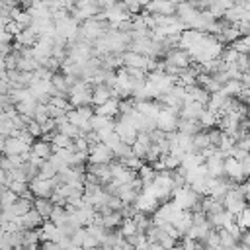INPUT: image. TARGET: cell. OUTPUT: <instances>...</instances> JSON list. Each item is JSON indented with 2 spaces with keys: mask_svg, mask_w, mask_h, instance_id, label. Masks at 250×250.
Instances as JSON below:
<instances>
[{
  "mask_svg": "<svg viewBox=\"0 0 250 250\" xmlns=\"http://www.w3.org/2000/svg\"><path fill=\"white\" fill-rule=\"evenodd\" d=\"M16 201H18V195H16L10 188H6V189L0 193V209H8V207H12Z\"/></svg>",
  "mask_w": 250,
  "mask_h": 250,
  "instance_id": "17",
  "label": "cell"
},
{
  "mask_svg": "<svg viewBox=\"0 0 250 250\" xmlns=\"http://www.w3.org/2000/svg\"><path fill=\"white\" fill-rule=\"evenodd\" d=\"M242 90H244V86H242L240 80H229V82H225L223 88H221V92H223L227 98H238V94H240Z\"/></svg>",
  "mask_w": 250,
  "mask_h": 250,
  "instance_id": "15",
  "label": "cell"
},
{
  "mask_svg": "<svg viewBox=\"0 0 250 250\" xmlns=\"http://www.w3.org/2000/svg\"><path fill=\"white\" fill-rule=\"evenodd\" d=\"M113 123H115V119H109V117H104V115H96V113L90 119L92 131H96V133L102 131V129H105V127H113Z\"/></svg>",
  "mask_w": 250,
  "mask_h": 250,
  "instance_id": "16",
  "label": "cell"
},
{
  "mask_svg": "<svg viewBox=\"0 0 250 250\" xmlns=\"http://www.w3.org/2000/svg\"><path fill=\"white\" fill-rule=\"evenodd\" d=\"M121 61H123V64H125L127 68H141V70H145L148 57H143V55L133 53V51L127 49V51L121 55Z\"/></svg>",
  "mask_w": 250,
  "mask_h": 250,
  "instance_id": "6",
  "label": "cell"
},
{
  "mask_svg": "<svg viewBox=\"0 0 250 250\" xmlns=\"http://www.w3.org/2000/svg\"><path fill=\"white\" fill-rule=\"evenodd\" d=\"M25 129H27V133H29V135H31L35 141H37V139H41V125H39V123H35V121H29Z\"/></svg>",
  "mask_w": 250,
  "mask_h": 250,
  "instance_id": "25",
  "label": "cell"
},
{
  "mask_svg": "<svg viewBox=\"0 0 250 250\" xmlns=\"http://www.w3.org/2000/svg\"><path fill=\"white\" fill-rule=\"evenodd\" d=\"M37 33L31 29V27H25L20 35H16L14 37V43L16 45H20V47H25V49H31V47H35V43H37Z\"/></svg>",
  "mask_w": 250,
  "mask_h": 250,
  "instance_id": "9",
  "label": "cell"
},
{
  "mask_svg": "<svg viewBox=\"0 0 250 250\" xmlns=\"http://www.w3.org/2000/svg\"><path fill=\"white\" fill-rule=\"evenodd\" d=\"M96 250H104V248H102V246H98V248H96Z\"/></svg>",
  "mask_w": 250,
  "mask_h": 250,
  "instance_id": "37",
  "label": "cell"
},
{
  "mask_svg": "<svg viewBox=\"0 0 250 250\" xmlns=\"http://www.w3.org/2000/svg\"><path fill=\"white\" fill-rule=\"evenodd\" d=\"M219 232V244L223 246V248H232L234 244H236V240L225 230V229H221V230H217Z\"/></svg>",
  "mask_w": 250,
  "mask_h": 250,
  "instance_id": "21",
  "label": "cell"
},
{
  "mask_svg": "<svg viewBox=\"0 0 250 250\" xmlns=\"http://www.w3.org/2000/svg\"><path fill=\"white\" fill-rule=\"evenodd\" d=\"M158 244L162 246V250H174V248H176V246H178L180 242H178V240H174L172 236H168V234H164V236L160 238V242H158Z\"/></svg>",
  "mask_w": 250,
  "mask_h": 250,
  "instance_id": "24",
  "label": "cell"
},
{
  "mask_svg": "<svg viewBox=\"0 0 250 250\" xmlns=\"http://www.w3.org/2000/svg\"><path fill=\"white\" fill-rule=\"evenodd\" d=\"M121 250H135V246H131V244H129V242L125 240V242L121 244Z\"/></svg>",
  "mask_w": 250,
  "mask_h": 250,
  "instance_id": "31",
  "label": "cell"
},
{
  "mask_svg": "<svg viewBox=\"0 0 250 250\" xmlns=\"http://www.w3.org/2000/svg\"><path fill=\"white\" fill-rule=\"evenodd\" d=\"M240 244H244V246H248L250 248V230H244L242 234H240V240H238Z\"/></svg>",
  "mask_w": 250,
  "mask_h": 250,
  "instance_id": "27",
  "label": "cell"
},
{
  "mask_svg": "<svg viewBox=\"0 0 250 250\" xmlns=\"http://www.w3.org/2000/svg\"><path fill=\"white\" fill-rule=\"evenodd\" d=\"M94 113L96 115H104V117H109V119H115L119 115V100L117 98H109L105 104H102L100 107H94Z\"/></svg>",
  "mask_w": 250,
  "mask_h": 250,
  "instance_id": "7",
  "label": "cell"
},
{
  "mask_svg": "<svg viewBox=\"0 0 250 250\" xmlns=\"http://www.w3.org/2000/svg\"><path fill=\"white\" fill-rule=\"evenodd\" d=\"M49 119H51V117H49V105L37 104V107H35V111H33V121L39 123V125H43V123L49 121Z\"/></svg>",
  "mask_w": 250,
  "mask_h": 250,
  "instance_id": "18",
  "label": "cell"
},
{
  "mask_svg": "<svg viewBox=\"0 0 250 250\" xmlns=\"http://www.w3.org/2000/svg\"><path fill=\"white\" fill-rule=\"evenodd\" d=\"M49 105H53V107H57V109H70L68 98H64V96H53V98L49 100Z\"/></svg>",
  "mask_w": 250,
  "mask_h": 250,
  "instance_id": "22",
  "label": "cell"
},
{
  "mask_svg": "<svg viewBox=\"0 0 250 250\" xmlns=\"http://www.w3.org/2000/svg\"><path fill=\"white\" fill-rule=\"evenodd\" d=\"M31 154H35V156L41 158V160H49V156L53 154V146H51L49 141L37 139V141L31 145Z\"/></svg>",
  "mask_w": 250,
  "mask_h": 250,
  "instance_id": "11",
  "label": "cell"
},
{
  "mask_svg": "<svg viewBox=\"0 0 250 250\" xmlns=\"http://www.w3.org/2000/svg\"><path fill=\"white\" fill-rule=\"evenodd\" d=\"M84 236H86V229H84V227L76 229V230H74V232L70 234V244H72V246H78V248H82Z\"/></svg>",
  "mask_w": 250,
  "mask_h": 250,
  "instance_id": "23",
  "label": "cell"
},
{
  "mask_svg": "<svg viewBox=\"0 0 250 250\" xmlns=\"http://www.w3.org/2000/svg\"><path fill=\"white\" fill-rule=\"evenodd\" d=\"M53 203H51V199H41V197H35L33 199V209L41 215V219H49L51 217V211H53Z\"/></svg>",
  "mask_w": 250,
  "mask_h": 250,
  "instance_id": "14",
  "label": "cell"
},
{
  "mask_svg": "<svg viewBox=\"0 0 250 250\" xmlns=\"http://www.w3.org/2000/svg\"><path fill=\"white\" fill-rule=\"evenodd\" d=\"M66 250H82V248H78V246H72V244H70V246H68Z\"/></svg>",
  "mask_w": 250,
  "mask_h": 250,
  "instance_id": "34",
  "label": "cell"
},
{
  "mask_svg": "<svg viewBox=\"0 0 250 250\" xmlns=\"http://www.w3.org/2000/svg\"><path fill=\"white\" fill-rule=\"evenodd\" d=\"M76 113H78V117H80V121L84 125L94 117V107L92 105H82V107H76Z\"/></svg>",
  "mask_w": 250,
  "mask_h": 250,
  "instance_id": "20",
  "label": "cell"
},
{
  "mask_svg": "<svg viewBox=\"0 0 250 250\" xmlns=\"http://www.w3.org/2000/svg\"><path fill=\"white\" fill-rule=\"evenodd\" d=\"M248 35H250V23H248Z\"/></svg>",
  "mask_w": 250,
  "mask_h": 250,
  "instance_id": "36",
  "label": "cell"
},
{
  "mask_svg": "<svg viewBox=\"0 0 250 250\" xmlns=\"http://www.w3.org/2000/svg\"><path fill=\"white\" fill-rule=\"evenodd\" d=\"M113 160H115L113 152L104 143L92 145L88 148V164H111Z\"/></svg>",
  "mask_w": 250,
  "mask_h": 250,
  "instance_id": "1",
  "label": "cell"
},
{
  "mask_svg": "<svg viewBox=\"0 0 250 250\" xmlns=\"http://www.w3.org/2000/svg\"><path fill=\"white\" fill-rule=\"evenodd\" d=\"M35 107H37V102H35L33 96H29L27 100L16 104V111H18L20 115H23V117H29V119H33V111H35Z\"/></svg>",
  "mask_w": 250,
  "mask_h": 250,
  "instance_id": "13",
  "label": "cell"
},
{
  "mask_svg": "<svg viewBox=\"0 0 250 250\" xmlns=\"http://www.w3.org/2000/svg\"><path fill=\"white\" fill-rule=\"evenodd\" d=\"M6 31H8V33H10L12 37H16V35H20V33L23 31V27H21L20 23H16V21L12 20V21H10L8 25H6Z\"/></svg>",
  "mask_w": 250,
  "mask_h": 250,
  "instance_id": "26",
  "label": "cell"
},
{
  "mask_svg": "<svg viewBox=\"0 0 250 250\" xmlns=\"http://www.w3.org/2000/svg\"><path fill=\"white\" fill-rule=\"evenodd\" d=\"M29 191L33 197H41V199H49L55 191V186L51 180H39L35 178L31 184H29Z\"/></svg>",
  "mask_w": 250,
  "mask_h": 250,
  "instance_id": "4",
  "label": "cell"
},
{
  "mask_svg": "<svg viewBox=\"0 0 250 250\" xmlns=\"http://www.w3.org/2000/svg\"><path fill=\"white\" fill-rule=\"evenodd\" d=\"M43 221H45V219H41V215H39L35 209H31V211L25 213L23 217H20V223H21V229H23V230H35V229H39V227L43 225Z\"/></svg>",
  "mask_w": 250,
  "mask_h": 250,
  "instance_id": "8",
  "label": "cell"
},
{
  "mask_svg": "<svg viewBox=\"0 0 250 250\" xmlns=\"http://www.w3.org/2000/svg\"><path fill=\"white\" fill-rule=\"evenodd\" d=\"M215 250H229V248H223V246H219V248H215Z\"/></svg>",
  "mask_w": 250,
  "mask_h": 250,
  "instance_id": "35",
  "label": "cell"
},
{
  "mask_svg": "<svg viewBox=\"0 0 250 250\" xmlns=\"http://www.w3.org/2000/svg\"><path fill=\"white\" fill-rule=\"evenodd\" d=\"M240 41H242V43H244V45L250 49V35H246V37H240Z\"/></svg>",
  "mask_w": 250,
  "mask_h": 250,
  "instance_id": "32",
  "label": "cell"
},
{
  "mask_svg": "<svg viewBox=\"0 0 250 250\" xmlns=\"http://www.w3.org/2000/svg\"><path fill=\"white\" fill-rule=\"evenodd\" d=\"M164 61L178 70H188L191 64V57L188 55V51H182V49H170Z\"/></svg>",
  "mask_w": 250,
  "mask_h": 250,
  "instance_id": "2",
  "label": "cell"
},
{
  "mask_svg": "<svg viewBox=\"0 0 250 250\" xmlns=\"http://www.w3.org/2000/svg\"><path fill=\"white\" fill-rule=\"evenodd\" d=\"M41 250H61V246L57 242H43L41 244Z\"/></svg>",
  "mask_w": 250,
  "mask_h": 250,
  "instance_id": "28",
  "label": "cell"
},
{
  "mask_svg": "<svg viewBox=\"0 0 250 250\" xmlns=\"http://www.w3.org/2000/svg\"><path fill=\"white\" fill-rule=\"evenodd\" d=\"M240 82H242V86H244V88H248V90H250V72H244Z\"/></svg>",
  "mask_w": 250,
  "mask_h": 250,
  "instance_id": "29",
  "label": "cell"
},
{
  "mask_svg": "<svg viewBox=\"0 0 250 250\" xmlns=\"http://www.w3.org/2000/svg\"><path fill=\"white\" fill-rule=\"evenodd\" d=\"M176 131H178V133H184V135L193 137V135L201 133L203 129H201L199 121H195V119H178V129H176Z\"/></svg>",
  "mask_w": 250,
  "mask_h": 250,
  "instance_id": "12",
  "label": "cell"
},
{
  "mask_svg": "<svg viewBox=\"0 0 250 250\" xmlns=\"http://www.w3.org/2000/svg\"><path fill=\"white\" fill-rule=\"evenodd\" d=\"M27 152H31L29 145L21 143L16 137H8L6 139V145H4V154L6 156H21V154H27Z\"/></svg>",
  "mask_w": 250,
  "mask_h": 250,
  "instance_id": "5",
  "label": "cell"
},
{
  "mask_svg": "<svg viewBox=\"0 0 250 250\" xmlns=\"http://www.w3.org/2000/svg\"><path fill=\"white\" fill-rule=\"evenodd\" d=\"M0 72H6V57L0 55Z\"/></svg>",
  "mask_w": 250,
  "mask_h": 250,
  "instance_id": "30",
  "label": "cell"
},
{
  "mask_svg": "<svg viewBox=\"0 0 250 250\" xmlns=\"http://www.w3.org/2000/svg\"><path fill=\"white\" fill-rule=\"evenodd\" d=\"M39 244V232L35 230H21V246H31Z\"/></svg>",
  "mask_w": 250,
  "mask_h": 250,
  "instance_id": "19",
  "label": "cell"
},
{
  "mask_svg": "<svg viewBox=\"0 0 250 250\" xmlns=\"http://www.w3.org/2000/svg\"><path fill=\"white\" fill-rule=\"evenodd\" d=\"M4 145H6V139L0 137V154H4Z\"/></svg>",
  "mask_w": 250,
  "mask_h": 250,
  "instance_id": "33",
  "label": "cell"
},
{
  "mask_svg": "<svg viewBox=\"0 0 250 250\" xmlns=\"http://www.w3.org/2000/svg\"><path fill=\"white\" fill-rule=\"evenodd\" d=\"M225 154L221 150H215V154L211 158L205 160V168H207V176L209 178H223V168H225Z\"/></svg>",
  "mask_w": 250,
  "mask_h": 250,
  "instance_id": "3",
  "label": "cell"
},
{
  "mask_svg": "<svg viewBox=\"0 0 250 250\" xmlns=\"http://www.w3.org/2000/svg\"><path fill=\"white\" fill-rule=\"evenodd\" d=\"M109 98H111V90L105 84H100V86H94L92 88V107H100Z\"/></svg>",
  "mask_w": 250,
  "mask_h": 250,
  "instance_id": "10",
  "label": "cell"
}]
</instances>
